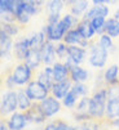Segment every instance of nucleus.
I'll return each instance as SVG.
<instances>
[{
  "label": "nucleus",
  "mask_w": 119,
  "mask_h": 130,
  "mask_svg": "<svg viewBox=\"0 0 119 130\" xmlns=\"http://www.w3.org/2000/svg\"><path fill=\"white\" fill-rule=\"evenodd\" d=\"M78 30H79V32L82 34V36L84 39H91L93 36V34H94V28L92 27L91 22H88V21H84L83 23L79 25Z\"/></svg>",
  "instance_id": "nucleus-21"
},
{
  "label": "nucleus",
  "mask_w": 119,
  "mask_h": 130,
  "mask_svg": "<svg viewBox=\"0 0 119 130\" xmlns=\"http://www.w3.org/2000/svg\"><path fill=\"white\" fill-rule=\"evenodd\" d=\"M89 104H91V99L88 98H83L80 99V102H79L78 104V113H89Z\"/></svg>",
  "instance_id": "nucleus-29"
},
{
  "label": "nucleus",
  "mask_w": 119,
  "mask_h": 130,
  "mask_svg": "<svg viewBox=\"0 0 119 130\" xmlns=\"http://www.w3.org/2000/svg\"><path fill=\"white\" fill-rule=\"evenodd\" d=\"M105 23L106 22L104 17H94L93 20H91V25L96 32H102L105 30Z\"/></svg>",
  "instance_id": "nucleus-26"
},
{
  "label": "nucleus",
  "mask_w": 119,
  "mask_h": 130,
  "mask_svg": "<svg viewBox=\"0 0 119 130\" xmlns=\"http://www.w3.org/2000/svg\"><path fill=\"white\" fill-rule=\"evenodd\" d=\"M105 30L108 31V34L111 36V38H115V36L119 35V20H109L105 23Z\"/></svg>",
  "instance_id": "nucleus-22"
},
{
  "label": "nucleus",
  "mask_w": 119,
  "mask_h": 130,
  "mask_svg": "<svg viewBox=\"0 0 119 130\" xmlns=\"http://www.w3.org/2000/svg\"><path fill=\"white\" fill-rule=\"evenodd\" d=\"M71 89V85H70V81L65 80V81H60V83H54L53 86H52V93L53 95L58 99H64L65 95L70 91Z\"/></svg>",
  "instance_id": "nucleus-10"
},
{
  "label": "nucleus",
  "mask_w": 119,
  "mask_h": 130,
  "mask_svg": "<svg viewBox=\"0 0 119 130\" xmlns=\"http://www.w3.org/2000/svg\"><path fill=\"white\" fill-rule=\"evenodd\" d=\"M62 2H65V3H75L76 0H62Z\"/></svg>",
  "instance_id": "nucleus-40"
},
{
  "label": "nucleus",
  "mask_w": 119,
  "mask_h": 130,
  "mask_svg": "<svg viewBox=\"0 0 119 130\" xmlns=\"http://www.w3.org/2000/svg\"><path fill=\"white\" fill-rule=\"evenodd\" d=\"M13 80L16 81L17 85H23L26 84L29 80H30V76H31V68L27 66V64H21L18 66L14 72H13Z\"/></svg>",
  "instance_id": "nucleus-7"
},
{
  "label": "nucleus",
  "mask_w": 119,
  "mask_h": 130,
  "mask_svg": "<svg viewBox=\"0 0 119 130\" xmlns=\"http://www.w3.org/2000/svg\"><path fill=\"white\" fill-rule=\"evenodd\" d=\"M14 50H16V54L19 59H26L27 55L31 50V40L30 39H22L19 40L16 46H14Z\"/></svg>",
  "instance_id": "nucleus-11"
},
{
  "label": "nucleus",
  "mask_w": 119,
  "mask_h": 130,
  "mask_svg": "<svg viewBox=\"0 0 119 130\" xmlns=\"http://www.w3.org/2000/svg\"><path fill=\"white\" fill-rule=\"evenodd\" d=\"M40 107L43 109V112L47 117H51L53 115H56L60 108H61V104H60V102L52 97H47L45 99L40 101Z\"/></svg>",
  "instance_id": "nucleus-6"
},
{
  "label": "nucleus",
  "mask_w": 119,
  "mask_h": 130,
  "mask_svg": "<svg viewBox=\"0 0 119 130\" xmlns=\"http://www.w3.org/2000/svg\"><path fill=\"white\" fill-rule=\"evenodd\" d=\"M44 130H56V124H54V122L48 124V125L45 126V129H44Z\"/></svg>",
  "instance_id": "nucleus-38"
},
{
  "label": "nucleus",
  "mask_w": 119,
  "mask_h": 130,
  "mask_svg": "<svg viewBox=\"0 0 119 130\" xmlns=\"http://www.w3.org/2000/svg\"><path fill=\"white\" fill-rule=\"evenodd\" d=\"M0 130H7V126L4 124H2V125H0Z\"/></svg>",
  "instance_id": "nucleus-39"
},
{
  "label": "nucleus",
  "mask_w": 119,
  "mask_h": 130,
  "mask_svg": "<svg viewBox=\"0 0 119 130\" xmlns=\"http://www.w3.org/2000/svg\"><path fill=\"white\" fill-rule=\"evenodd\" d=\"M100 44L105 48V49H109L111 45H113V43H111V36L108 34V35H102L101 36V39H100Z\"/></svg>",
  "instance_id": "nucleus-30"
},
{
  "label": "nucleus",
  "mask_w": 119,
  "mask_h": 130,
  "mask_svg": "<svg viewBox=\"0 0 119 130\" xmlns=\"http://www.w3.org/2000/svg\"><path fill=\"white\" fill-rule=\"evenodd\" d=\"M18 107L21 109H29L31 107V98L27 95L26 91H19L18 93Z\"/></svg>",
  "instance_id": "nucleus-23"
},
{
  "label": "nucleus",
  "mask_w": 119,
  "mask_h": 130,
  "mask_svg": "<svg viewBox=\"0 0 119 130\" xmlns=\"http://www.w3.org/2000/svg\"><path fill=\"white\" fill-rule=\"evenodd\" d=\"M106 59H108V49H105L101 44L98 45L96 44L91 52V58H89L91 64L94 67H102L106 63Z\"/></svg>",
  "instance_id": "nucleus-4"
},
{
  "label": "nucleus",
  "mask_w": 119,
  "mask_h": 130,
  "mask_svg": "<svg viewBox=\"0 0 119 130\" xmlns=\"http://www.w3.org/2000/svg\"><path fill=\"white\" fill-rule=\"evenodd\" d=\"M26 116H27V120L31 121V122H38L40 124L45 120V115L43 112V109L40 107V104H31L30 109H27L26 112Z\"/></svg>",
  "instance_id": "nucleus-8"
},
{
  "label": "nucleus",
  "mask_w": 119,
  "mask_h": 130,
  "mask_svg": "<svg viewBox=\"0 0 119 130\" xmlns=\"http://www.w3.org/2000/svg\"><path fill=\"white\" fill-rule=\"evenodd\" d=\"M42 61V49H35V48H31L27 58H26V64L30 67V68H35Z\"/></svg>",
  "instance_id": "nucleus-16"
},
{
  "label": "nucleus",
  "mask_w": 119,
  "mask_h": 130,
  "mask_svg": "<svg viewBox=\"0 0 119 130\" xmlns=\"http://www.w3.org/2000/svg\"><path fill=\"white\" fill-rule=\"evenodd\" d=\"M96 130H98V129H96Z\"/></svg>",
  "instance_id": "nucleus-42"
},
{
  "label": "nucleus",
  "mask_w": 119,
  "mask_h": 130,
  "mask_svg": "<svg viewBox=\"0 0 119 130\" xmlns=\"http://www.w3.org/2000/svg\"><path fill=\"white\" fill-rule=\"evenodd\" d=\"M54 54H56L54 46L51 43H44V45L42 46V59L47 64H51L54 61Z\"/></svg>",
  "instance_id": "nucleus-18"
},
{
  "label": "nucleus",
  "mask_w": 119,
  "mask_h": 130,
  "mask_svg": "<svg viewBox=\"0 0 119 130\" xmlns=\"http://www.w3.org/2000/svg\"><path fill=\"white\" fill-rule=\"evenodd\" d=\"M56 130H70V127L65 122L58 121V122H56Z\"/></svg>",
  "instance_id": "nucleus-36"
},
{
  "label": "nucleus",
  "mask_w": 119,
  "mask_h": 130,
  "mask_svg": "<svg viewBox=\"0 0 119 130\" xmlns=\"http://www.w3.org/2000/svg\"><path fill=\"white\" fill-rule=\"evenodd\" d=\"M67 72L69 68L66 64H61V63H56L53 67V73H54V81L60 83V81H65L67 77Z\"/></svg>",
  "instance_id": "nucleus-20"
},
{
  "label": "nucleus",
  "mask_w": 119,
  "mask_h": 130,
  "mask_svg": "<svg viewBox=\"0 0 119 130\" xmlns=\"http://www.w3.org/2000/svg\"><path fill=\"white\" fill-rule=\"evenodd\" d=\"M62 0H51L49 3V12L51 14H60V12L62 10Z\"/></svg>",
  "instance_id": "nucleus-28"
},
{
  "label": "nucleus",
  "mask_w": 119,
  "mask_h": 130,
  "mask_svg": "<svg viewBox=\"0 0 119 130\" xmlns=\"http://www.w3.org/2000/svg\"><path fill=\"white\" fill-rule=\"evenodd\" d=\"M38 81L40 83V84H43L47 89H52V86H53V83H56L54 81V73H53V68H51V67H47L40 75H39V79H38Z\"/></svg>",
  "instance_id": "nucleus-13"
},
{
  "label": "nucleus",
  "mask_w": 119,
  "mask_h": 130,
  "mask_svg": "<svg viewBox=\"0 0 119 130\" xmlns=\"http://www.w3.org/2000/svg\"><path fill=\"white\" fill-rule=\"evenodd\" d=\"M115 18H116V20H119V9H118V12L115 13Z\"/></svg>",
  "instance_id": "nucleus-41"
},
{
  "label": "nucleus",
  "mask_w": 119,
  "mask_h": 130,
  "mask_svg": "<svg viewBox=\"0 0 119 130\" xmlns=\"http://www.w3.org/2000/svg\"><path fill=\"white\" fill-rule=\"evenodd\" d=\"M74 88H75V90L78 91V94H82V95L87 94V86H84L83 84H80V83H76Z\"/></svg>",
  "instance_id": "nucleus-33"
},
{
  "label": "nucleus",
  "mask_w": 119,
  "mask_h": 130,
  "mask_svg": "<svg viewBox=\"0 0 119 130\" xmlns=\"http://www.w3.org/2000/svg\"><path fill=\"white\" fill-rule=\"evenodd\" d=\"M17 18H18V20L19 21H21V22H27L29 20H30V14L27 13V12H22V13H19L18 15H17Z\"/></svg>",
  "instance_id": "nucleus-35"
},
{
  "label": "nucleus",
  "mask_w": 119,
  "mask_h": 130,
  "mask_svg": "<svg viewBox=\"0 0 119 130\" xmlns=\"http://www.w3.org/2000/svg\"><path fill=\"white\" fill-rule=\"evenodd\" d=\"M3 30H4L8 35H16V34L18 32V28H17L16 26H13V25H4V26H3Z\"/></svg>",
  "instance_id": "nucleus-32"
},
{
  "label": "nucleus",
  "mask_w": 119,
  "mask_h": 130,
  "mask_svg": "<svg viewBox=\"0 0 119 130\" xmlns=\"http://www.w3.org/2000/svg\"><path fill=\"white\" fill-rule=\"evenodd\" d=\"M78 91L75 90V88H71L70 89V91L67 93V94L65 95V98H64V104L66 106V107H73L75 103H76V99H78Z\"/></svg>",
  "instance_id": "nucleus-25"
},
{
  "label": "nucleus",
  "mask_w": 119,
  "mask_h": 130,
  "mask_svg": "<svg viewBox=\"0 0 119 130\" xmlns=\"http://www.w3.org/2000/svg\"><path fill=\"white\" fill-rule=\"evenodd\" d=\"M118 71H119V67L115 66V64L111 66L110 68H108V71L105 72V80H106L109 84H115V83H116Z\"/></svg>",
  "instance_id": "nucleus-24"
},
{
  "label": "nucleus",
  "mask_w": 119,
  "mask_h": 130,
  "mask_svg": "<svg viewBox=\"0 0 119 130\" xmlns=\"http://www.w3.org/2000/svg\"><path fill=\"white\" fill-rule=\"evenodd\" d=\"M64 39H65V43H67V44H82V45H86L84 40H87V39H84L82 36V34L79 32L78 28L69 31Z\"/></svg>",
  "instance_id": "nucleus-17"
},
{
  "label": "nucleus",
  "mask_w": 119,
  "mask_h": 130,
  "mask_svg": "<svg viewBox=\"0 0 119 130\" xmlns=\"http://www.w3.org/2000/svg\"><path fill=\"white\" fill-rule=\"evenodd\" d=\"M96 129H97V126L93 124H82V125L70 127V130H96Z\"/></svg>",
  "instance_id": "nucleus-31"
},
{
  "label": "nucleus",
  "mask_w": 119,
  "mask_h": 130,
  "mask_svg": "<svg viewBox=\"0 0 119 130\" xmlns=\"http://www.w3.org/2000/svg\"><path fill=\"white\" fill-rule=\"evenodd\" d=\"M70 73H71V79H73L75 83L86 81L87 77H88V72H87L86 70H83L82 67L76 66V64H74V66L70 67Z\"/></svg>",
  "instance_id": "nucleus-19"
},
{
  "label": "nucleus",
  "mask_w": 119,
  "mask_h": 130,
  "mask_svg": "<svg viewBox=\"0 0 119 130\" xmlns=\"http://www.w3.org/2000/svg\"><path fill=\"white\" fill-rule=\"evenodd\" d=\"M109 14V9L108 7H105L104 4H98L96 7H93L92 9H89L86 15H84V21H91L94 17H106Z\"/></svg>",
  "instance_id": "nucleus-12"
},
{
  "label": "nucleus",
  "mask_w": 119,
  "mask_h": 130,
  "mask_svg": "<svg viewBox=\"0 0 119 130\" xmlns=\"http://www.w3.org/2000/svg\"><path fill=\"white\" fill-rule=\"evenodd\" d=\"M116 0H93V3L96 4V5H98V4H105V3H115Z\"/></svg>",
  "instance_id": "nucleus-37"
},
{
  "label": "nucleus",
  "mask_w": 119,
  "mask_h": 130,
  "mask_svg": "<svg viewBox=\"0 0 119 130\" xmlns=\"http://www.w3.org/2000/svg\"><path fill=\"white\" fill-rule=\"evenodd\" d=\"M27 124V116L23 113H13L8 121L9 130H22Z\"/></svg>",
  "instance_id": "nucleus-9"
},
{
  "label": "nucleus",
  "mask_w": 119,
  "mask_h": 130,
  "mask_svg": "<svg viewBox=\"0 0 119 130\" xmlns=\"http://www.w3.org/2000/svg\"><path fill=\"white\" fill-rule=\"evenodd\" d=\"M56 53H57V55H60V57H64V55L67 54V48L61 44V45H58L56 48Z\"/></svg>",
  "instance_id": "nucleus-34"
},
{
  "label": "nucleus",
  "mask_w": 119,
  "mask_h": 130,
  "mask_svg": "<svg viewBox=\"0 0 119 130\" xmlns=\"http://www.w3.org/2000/svg\"><path fill=\"white\" fill-rule=\"evenodd\" d=\"M73 25V18L71 15H66L64 17V20H61L56 25H49L47 27V36L49 40H60L61 38H64V35L66 32V30H69Z\"/></svg>",
  "instance_id": "nucleus-1"
},
{
  "label": "nucleus",
  "mask_w": 119,
  "mask_h": 130,
  "mask_svg": "<svg viewBox=\"0 0 119 130\" xmlns=\"http://www.w3.org/2000/svg\"><path fill=\"white\" fill-rule=\"evenodd\" d=\"M18 106V94L16 91H7L2 99V113H10Z\"/></svg>",
  "instance_id": "nucleus-5"
},
{
  "label": "nucleus",
  "mask_w": 119,
  "mask_h": 130,
  "mask_svg": "<svg viewBox=\"0 0 119 130\" xmlns=\"http://www.w3.org/2000/svg\"><path fill=\"white\" fill-rule=\"evenodd\" d=\"M67 54H69V57H70V61L73 63L78 64V63L83 62L86 52H84V49L79 48V46H69L67 48Z\"/></svg>",
  "instance_id": "nucleus-15"
},
{
  "label": "nucleus",
  "mask_w": 119,
  "mask_h": 130,
  "mask_svg": "<svg viewBox=\"0 0 119 130\" xmlns=\"http://www.w3.org/2000/svg\"><path fill=\"white\" fill-rule=\"evenodd\" d=\"M26 93L32 101H43L48 95V89L39 81H32L27 85Z\"/></svg>",
  "instance_id": "nucleus-3"
},
{
  "label": "nucleus",
  "mask_w": 119,
  "mask_h": 130,
  "mask_svg": "<svg viewBox=\"0 0 119 130\" xmlns=\"http://www.w3.org/2000/svg\"><path fill=\"white\" fill-rule=\"evenodd\" d=\"M87 7H88V2H87V0H76V2L74 3V5H73V8H71V12L78 15V14L83 13L87 9Z\"/></svg>",
  "instance_id": "nucleus-27"
},
{
  "label": "nucleus",
  "mask_w": 119,
  "mask_h": 130,
  "mask_svg": "<svg viewBox=\"0 0 119 130\" xmlns=\"http://www.w3.org/2000/svg\"><path fill=\"white\" fill-rule=\"evenodd\" d=\"M106 95L108 90L97 91L91 99L89 104V115L93 117H101L106 112Z\"/></svg>",
  "instance_id": "nucleus-2"
},
{
  "label": "nucleus",
  "mask_w": 119,
  "mask_h": 130,
  "mask_svg": "<svg viewBox=\"0 0 119 130\" xmlns=\"http://www.w3.org/2000/svg\"><path fill=\"white\" fill-rule=\"evenodd\" d=\"M106 115L110 119H118L119 117V97H114V98H110L108 101Z\"/></svg>",
  "instance_id": "nucleus-14"
}]
</instances>
